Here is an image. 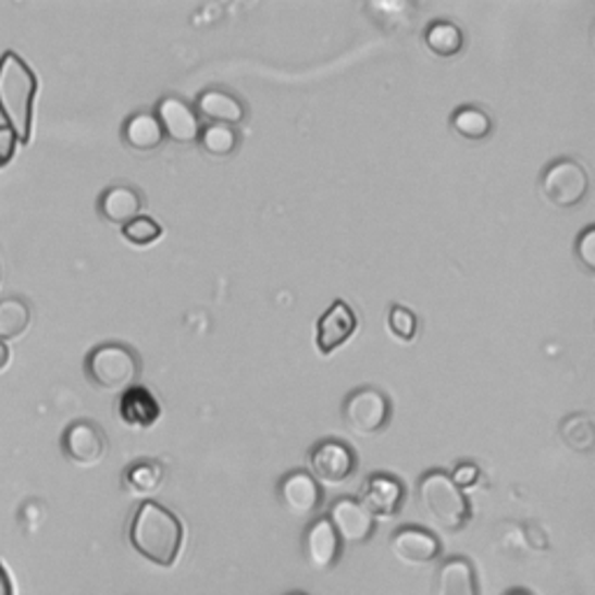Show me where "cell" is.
<instances>
[{
    "label": "cell",
    "instance_id": "9a60e30c",
    "mask_svg": "<svg viewBox=\"0 0 595 595\" xmlns=\"http://www.w3.org/2000/svg\"><path fill=\"white\" fill-rule=\"evenodd\" d=\"M280 498L296 517H308L321 505V486L310 472H288L280 482Z\"/></svg>",
    "mask_w": 595,
    "mask_h": 595
},
{
    "label": "cell",
    "instance_id": "2e32d148",
    "mask_svg": "<svg viewBox=\"0 0 595 595\" xmlns=\"http://www.w3.org/2000/svg\"><path fill=\"white\" fill-rule=\"evenodd\" d=\"M196 114L221 126H240L247 119V108L237 96L224 89H206L196 100Z\"/></svg>",
    "mask_w": 595,
    "mask_h": 595
},
{
    "label": "cell",
    "instance_id": "4dcf8cb0",
    "mask_svg": "<svg viewBox=\"0 0 595 595\" xmlns=\"http://www.w3.org/2000/svg\"><path fill=\"white\" fill-rule=\"evenodd\" d=\"M16 145H20V140H16V135L5 124L0 126V168L8 165L14 159Z\"/></svg>",
    "mask_w": 595,
    "mask_h": 595
},
{
    "label": "cell",
    "instance_id": "4fadbf2b",
    "mask_svg": "<svg viewBox=\"0 0 595 595\" xmlns=\"http://www.w3.org/2000/svg\"><path fill=\"white\" fill-rule=\"evenodd\" d=\"M391 551H394L402 566L421 568L433 563L439 556V540L431 531L407 525V529H400L391 535Z\"/></svg>",
    "mask_w": 595,
    "mask_h": 595
},
{
    "label": "cell",
    "instance_id": "d590c367",
    "mask_svg": "<svg viewBox=\"0 0 595 595\" xmlns=\"http://www.w3.org/2000/svg\"><path fill=\"white\" fill-rule=\"evenodd\" d=\"M294 595H302V593H294Z\"/></svg>",
    "mask_w": 595,
    "mask_h": 595
},
{
    "label": "cell",
    "instance_id": "cb8c5ba5",
    "mask_svg": "<svg viewBox=\"0 0 595 595\" xmlns=\"http://www.w3.org/2000/svg\"><path fill=\"white\" fill-rule=\"evenodd\" d=\"M198 145L212 157H231L233 151L240 147V133L233 126L208 124L206 128H200Z\"/></svg>",
    "mask_w": 595,
    "mask_h": 595
},
{
    "label": "cell",
    "instance_id": "277c9868",
    "mask_svg": "<svg viewBox=\"0 0 595 595\" xmlns=\"http://www.w3.org/2000/svg\"><path fill=\"white\" fill-rule=\"evenodd\" d=\"M84 372L100 391H126L140 380L142 361L138 351L124 343H103L94 347L84 359Z\"/></svg>",
    "mask_w": 595,
    "mask_h": 595
},
{
    "label": "cell",
    "instance_id": "83f0119b",
    "mask_svg": "<svg viewBox=\"0 0 595 595\" xmlns=\"http://www.w3.org/2000/svg\"><path fill=\"white\" fill-rule=\"evenodd\" d=\"M386 326L391 333H394V337L400 339V343H412L419 331V321L412 310L402 308V305H391Z\"/></svg>",
    "mask_w": 595,
    "mask_h": 595
},
{
    "label": "cell",
    "instance_id": "4316f807",
    "mask_svg": "<svg viewBox=\"0 0 595 595\" xmlns=\"http://www.w3.org/2000/svg\"><path fill=\"white\" fill-rule=\"evenodd\" d=\"M122 235L133 247H149L154 245L159 237L163 235V226L159 224L157 219L151 216H135L133 221H128L126 226H122Z\"/></svg>",
    "mask_w": 595,
    "mask_h": 595
},
{
    "label": "cell",
    "instance_id": "f546056e",
    "mask_svg": "<svg viewBox=\"0 0 595 595\" xmlns=\"http://www.w3.org/2000/svg\"><path fill=\"white\" fill-rule=\"evenodd\" d=\"M449 478H451V482H454L458 488L466 491V488H474V486L480 484L482 470H480L478 466H474V463H458V466L454 468V472L449 474Z\"/></svg>",
    "mask_w": 595,
    "mask_h": 595
},
{
    "label": "cell",
    "instance_id": "30bf717a",
    "mask_svg": "<svg viewBox=\"0 0 595 595\" xmlns=\"http://www.w3.org/2000/svg\"><path fill=\"white\" fill-rule=\"evenodd\" d=\"M359 331V317L345 300H335L317 321V349L331 356Z\"/></svg>",
    "mask_w": 595,
    "mask_h": 595
},
{
    "label": "cell",
    "instance_id": "d6986e66",
    "mask_svg": "<svg viewBox=\"0 0 595 595\" xmlns=\"http://www.w3.org/2000/svg\"><path fill=\"white\" fill-rule=\"evenodd\" d=\"M339 551V537L335 535L331 521L317 519L308 533H305V556H308V563L312 570H329Z\"/></svg>",
    "mask_w": 595,
    "mask_h": 595
},
{
    "label": "cell",
    "instance_id": "484cf974",
    "mask_svg": "<svg viewBox=\"0 0 595 595\" xmlns=\"http://www.w3.org/2000/svg\"><path fill=\"white\" fill-rule=\"evenodd\" d=\"M163 482V468L157 461H140L133 463L126 470V484L135 496H149Z\"/></svg>",
    "mask_w": 595,
    "mask_h": 595
},
{
    "label": "cell",
    "instance_id": "5bb4252c",
    "mask_svg": "<svg viewBox=\"0 0 595 595\" xmlns=\"http://www.w3.org/2000/svg\"><path fill=\"white\" fill-rule=\"evenodd\" d=\"M145 208V196L138 186L133 184H112L98 196V214L103 216L108 224L126 226L128 221L140 216Z\"/></svg>",
    "mask_w": 595,
    "mask_h": 595
},
{
    "label": "cell",
    "instance_id": "603a6c76",
    "mask_svg": "<svg viewBox=\"0 0 595 595\" xmlns=\"http://www.w3.org/2000/svg\"><path fill=\"white\" fill-rule=\"evenodd\" d=\"M451 128L466 140H484L493 131V122L482 108L461 106L451 114Z\"/></svg>",
    "mask_w": 595,
    "mask_h": 595
},
{
    "label": "cell",
    "instance_id": "8fae6325",
    "mask_svg": "<svg viewBox=\"0 0 595 595\" xmlns=\"http://www.w3.org/2000/svg\"><path fill=\"white\" fill-rule=\"evenodd\" d=\"M359 503L368 509L372 519H391L400 512L405 503V486L391 474H370L363 482Z\"/></svg>",
    "mask_w": 595,
    "mask_h": 595
},
{
    "label": "cell",
    "instance_id": "ba28073f",
    "mask_svg": "<svg viewBox=\"0 0 595 595\" xmlns=\"http://www.w3.org/2000/svg\"><path fill=\"white\" fill-rule=\"evenodd\" d=\"M61 449L67 456V461H73L82 468H91L103 461V456L108 451V437L96 421L77 419L63 431Z\"/></svg>",
    "mask_w": 595,
    "mask_h": 595
},
{
    "label": "cell",
    "instance_id": "f1b7e54d",
    "mask_svg": "<svg viewBox=\"0 0 595 595\" xmlns=\"http://www.w3.org/2000/svg\"><path fill=\"white\" fill-rule=\"evenodd\" d=\"M574 253L577 259L582 261V265L593 272L595 270V228L593 226H586L580 237H577V245H574Z\"/></svg>",
    "mask_w": 595,
    "mask_h": 595
},
{
    "label": "cell",
    "instance_id": "ac0fdd59",
    "mask_svg": "<svg viewBox=\"0 0 595 595\" xmlns=\"http://www.w3.org/2000/svg\"><path fill=\"white\" fill-rule=\"evenodd\" d=\"M122 140L128 149L142 151V154H147V151H157L163 145L165 133H163L154 112L138 110L124 122Z\"/></svg>",
    "mask_w": 595,
    "mask_h": 595
},
{
    "label": "cell",
    "instance_id": "6da1fadb",
    "mask_svg": "<svg viewBox=\"0 0 595 595\" xmlns=\"http://www.w3.org/2000/svg\"><path fill=\"white\" fill-rule=\"evenodd\" d=\"M131 544L149 563L170 568L182 551L184 525L163 505L145 500L131 521Z\"/></svg>",
    "mask_w": 595,
    "mask_h": 595
},
{
    "label": "cell",
    "instance_id": "9c48e42d",
    "mask_svg": "<svg viewBox=\"0 0 595 595\" xmlns=\"http://www.w3.org/2000/svg\"><path fill=\"white\" fill-rule=\"evenodd\" d=\"M159 124L165 133V138H170L173 142L179 145H189V142H198L200 135V116L196 114V110L186 103L184 98L168 94L163 96L157 110H154Z\"/></svg>",
    "mask_w": 595,
    "mask_h": 595
},
{
    "label": "cell",
    "instance_id": "52a82bcc",
    "mask_svg": "<svg viewBox=\"0 0 595 595\" xmlns=\"http://www.w3.org/2000/svg\"><path fill=\"white\" fill-rule=\"evenodd\" d=\"M356 472V454L339 439H324L310 451V474L326 486L345 484Z\"/></svg>",
    "mask_w": 595,
    "mask_h": 595
},
{
    "label": "cell",
    "instance_id": "d4e9b609",
    "mask_svg": "<svg viewBox=\"0 0 595 595\" xmlns=\"http://www.w3.org/2000/svg\"><path fill=\"white\" fill-rule=\"evenodd\" d=\"M560 437H563L566 445L574 451H591L595 442L593 417L586 412L570 414L560 423Z\"/></svg>",
    "mask_w": 595,
    "mask_h": 595
},
{
    "label": "cell",
    "instance_id": "3957f363",
    "mask_svg": "<svg viewBox=\"0 0 595 595\" xmlns=\"http://www.w3.org/2000/svg\"><path fill=\"white\" fill-rule=\"evenodd\" d=\"M417 505L421 517L442 533H458L470 521L466 493L445 470H431L417 484Z\"/></svg>",
    "mask_w": 595,
    "mask_h": 595
},
{
    "label": "cell",
    "instance_id": "44dd1931",
    "mask_svg": "<svg viewBox=\"0 0 595 595\" xmlns=\"http://www.w3.org/2000/svg\"><path fill=\"white\" fill-rule=\"evenodd\" d=\"M423 42L439 59H451L466 47L461 26L451 20H433L423 30Z\"/></svg>",
    "mask_w": 595,
    "mask_h": 595
},
{
    "label": "cell",
    "instance_id": "1f68e13d",
    "mask_svg": "<svg viewBox=\"0 0 595 595\" xmlns=\"http://www.w3.org/2000/svg\"><path fill=\"white\" fill-rule=\"evenodd\" d=\"M0 595H14L12 574H10V570L5 568L3 560H0Z\"/></svg>",
    "mask_w": 595,
    "mask_h": 595
},
{
    "label": "cell",
    "instance_id": "d6a6232c",
    "mask_svg": "<svg viewBox=\"0 0 595 595\" xmlns=\"http://www.w3.org/2000/svg\"><path fill=\"white\" fill-rule=\"evenodd\" d=\"M10 359H12V351H10L8 343L0 339V370H5L10 365Z\"/></svg>",
    "mask_w": 595,
    "mask_h": 595
},
{
    "label": "cell",
    "instance_id": "ffe728a7",
    "mask_svg": "<svg viewBox=\"0 0 595 595\" xmlns=\"http://www.w3.org/2000/svg\"><path fill=\"white\" fill-rule=\"evenodd\" d=\"M435 595H478V580L466 558H451L439 568Z\"/></svg>",
    "mask_w": 595,
    "mask_h": 595
},
{
    "label": "cell",
    "instance_id": "e575fe53",
    "mask_svg": "<svg viewBox=\"0 0 595 595\" xmlns=\"http://www.w3.org/2000/svg\"><path fill=\"white\" fill-rule=\"evenodd\" d=\"M0 277H3V263H0Z\"/></svg>",
    "mask_w": 595,
    "mask_h": 595
},
{
    "label": "cell",
    "instance_id": "5b68a950",
    "mask_svg": "<svg viewBox=\"0 0 595 595\" xmlns=\"http://www.w3.org/2000/svg\"><path fill=\"white\" fill-rule=\"evenodd\" d=\"M588 173L574 159H556L540 175V189L551 206L560 210L580 208L588 196Z\"/></svg>",
    "mask_w": 595,
    "mask_h": 595
},
{
    "label": "cell",
    "instance_id": "7402d4cb",
    "mask_svg": "<svg viewBox=\"0 0 595 595\" xmlns=\"http://www.w3.org/2000/svg\"><path fill=\"white\" fill-rule=\"evenodd\" d=\"M33 321V308L24 296L0 298V339L8 343L26 333Z\"/></svg>",
    "mask_w": 595,
    "mask_h": 595
},
{
    "label": "cell",
    "instance_id": "836d02e7",
    "mask_svg": "<svg viewBox=\"0 0 595 595\" xmlns=\"http://www.w3.org/2000/svg\"><path fill=\"white\" fill-rule=\"evenodd\" d=\"M507 595H529L525 591H512V593H507Z\"/></svg>",
    "mask_w": 595,
    "mask_h": 595
},
{
    "label": "cell",
    "instance_id": "7c38bea8",
    "mask_svg": "<svg viewBox=\"0 0 595 595\" xmlns=\"http://www.w3.org/2000/svg\"><path fill=\"white\" fill-rule=\"evenodd\" d=\"M333 531L347 544H363L375 533V519L368 509L354 498H337L329 517Z\"/></svg>",
    "mask_w": 595,
    "mask_h": 595
},
{
    "label": "cell",
    "instance_id": "7a4b0ae2",
    "mask_svg": "<svg viewBox=\"0 0 595 595\" xmlns=\"http://www.w3.org/2000/svg\"><path fill=\"white\" fill-rule=\"evenodd\" d=\"M36 94V73H33V67L20 54L10 49V52L0 57V114H3L5 126L16 135V140L22 145L30 142Z\"/></svg>",
    "mask_w": 595,
    "mask_h": 595
},
{
    "label": "cell",
    "instance_id": "e0dca14e",
    "mask_svg": "<svg viewBox=\"0 0 595 595\" xmlns=\"http://www.w3.org/2000/svg\"><path fill=\"white\" fill-rule=\"evenodd\" d=\"M119 414L131 429H151L161 417V405L145 386H131L124 391L122 400H119Z\"/></svg>",
    "mask_w": 595,
    "mask_h": 595
},
{
    "label": "cell",
    "instance_id": "8992f818",
    "mask_svg": "<svg viewBox=\"0 0 595 595\" xmlns=\"http://www.w3.org/2000/svg\"><path fill=\"white\" fill-rule=\"evenodd\" d=\"M394 414V405H391L384 391L375 386L354 388L343 405L345 426L359 437L380 435Z\"/></svg>",
    "mask_w": 595,
    "mask_h": 595
}]
</instances>
